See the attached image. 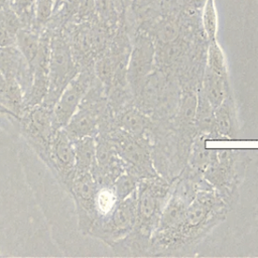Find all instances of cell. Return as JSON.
Returning a JSON list of instances; mask_svg holds the SVG:
<instances>
[{
    "instance_id": "cell-1",
    "label": "cell",
    "mask_w": 258,
    "mask_h": 258,
    "mask_svg": "<svg viewBox=\"0 0 258 258\" xmlns=\"http://www.w3.org/2000/svg\"><path fill=\"white\" fill-rule=\"evenodd\" d=\"M221 214L222 203L219 199L213 194L202 192L187 206L180 221L170 230L155 235V241L165 246L188 245L214 226Z\"/></svg>"
},
{
    "instance_id": "cell-2",
    "label": "cell",
    "mask_w": 258,
    "mask_h": 258,
    "mask_svg": "<svg viewBox=\"0 0 258 258\" xmlns=\"http://www.w3.org/2000/svg\"><path fill=\"white\" fill-rule=\"evenodd\" d=\"M73 50L60 34H52L48 60V87L41 105L53 109L62 91L78 75Z\"/></svg>"
},
{
    "instance_id": "cell-3",
    "label": "cell",
    "mask_w": 258,
    "mask_h": 258,
    "mask_svg": "<svg viewBox=\"0 0 258 258\" xmlns=\"http://www.w3.org/2000/svg\"><path fill=\"white\" fill-rule=\"evenodd\" d=\"M137 213V190L120 201L106 216L97 218L89 234L113 246L134 228Z\"/></svg>"
},
{
    "instance_id": "cell-4",
    "label": "cell",
    "mask_w": 258,
    "mask_h": 258,
    "mask_svg": "<svg viewBox=\"0 0 258 258\" xmlns=\"http://www.w3.org/2000/svg\"><path fill=\"white\" fill-rule=\"evenodd\" d=\"M11 121L18 124L22 136L43 161L55 131L52 126V110L41 104L34 105L25 108L19 118Z\"/></svg>"
},
{
    "instance_id": "cell-5",
    "label": "cell",
    "mask_w": 258,
    "mask_h": 258,
    "mask_svg": "<svg viewBox=\"0 0 258 258\" xmlns=\"http://www.w3.org/2000/svg\"><path fill=\"white\" fill-rule=\"evenodd\" d=\"M137 190L136 223L131 231L135 236L150 241L152 229L158 224V211L167 192L166 186L157 180L144 179Z\"/></svg>"
},
{
    "instance_id": "cell-6",
    "label": "cell",
    "mask_w": 258,
    "mask_h": 258,
    "mask_svg": "<svg viewBox=\"0 0 258 258\" xmlns=\"http://www.w3.org/2000/svg\"><path fill=\"white\" fill-rule=\"evenodd\" d=\"M98 184L91 171L75 170L66 190L72 196L78 215L79 228L83 234H89L97 219L96 192Z\"/></svg>"
},
{
    "instance_id": "cell-7",
    "label": "cell",
    "mask_w": 258,
    "mask_h": 258,
    "mask_svg": "<svg viewBox=\"0 0 258 258\" xmlns=\"http://www.w3.org/2000/svg\"><path fill=\"white\" fill-rule=\"evenodd\" d=\"M43 162L66 188L75 173V150L73 141L62 128L56 129L50 139L48 152Z\"/></svg>"
},
{
    "instance_id": "cell-8",
    "label": "cell",
    "mask_w": 258,
    "mask_h": 258,
    "mask_svg": "<svg viewBox=\"0 0 258 258\" xmlns=\"http://www.w3.org/2000/svg\"><path fill=\"white\" fill-rule=\"evenodd\" d=\"M90 83L91 79L88 71L79 72L62 91L52 109V126L54 130L63 128L76 113L90 88Z\"/></svg>"
},
{
    "instance_id": "cell-9",
    "label": "cell",
    "mask_w": 258,
    "mask_h": 258,
    "mask_svg": "<svg viewBox=\"0 0 258 258\" xmlns=\"http://www.w3.org/2000/svg\"><path fill=\"white\" fill-rule=\"evenodd\" d=\"M108 137L118 156L130 163L136 172H139L141 175L145 174L148 177L151 174H155L150 164L148 152L132 134L126 131H118L110 134Z\"/></svg>"
},
{
    "instance_id": "cell-10",
    "label": "cell",
    "mask_w": 258,
    "mask_h": 258,
    "mask_svg": "<svg viewBox=\"0 0 258 258\" xmlns=\"http://www.w3.org/2000/svg\"><path fill=\"white\" fill-rule=\"evenodd\" d=\"M98 110L87 92L78 110L62 129L73 141L85 136L95 137L98 134Z\"/></svg>"
},
{
    "instance_id": "cell-11",
    "label": "cell",
    "mask_w": 258,
    "mask_h": 258,
    "mask_svg": "<svg viewBox=\"0 0 258 258\" xmlns=\"http://www.w3.org/2000/svg\"><path fill=\"white\" fill-rule=\"evenodd\" d=\"M0 72L5 80H16L21 86L24 97L30 90L32 73L16 45L0 47Z\"/></svg>"
},
{
    "instance_id": "cell-12",
    "label": "cell",
    "mask_w": 258,
    "mask_h": 258,
    "mask_svg": "<svg viewBox=\"0 0 258 258\" xmlns=\"http://www.w3.org/2000/svg\"><path fill=\"white\" fill-rule=\"evenodd\" d=\"M75 150V169L92 171L96 164V140L94 136H85L73 140Z\"/></svg>"
},
{
    "instance_id": "cell-13",
    "label": "cell",
    "mask_w": 258,
    "mask_h": 258,
    "mask_svg": "<svg viewBox=\"0 0 258 258\" xmlns=\"http://www.w3.org/2000/svg\"><path fill=\"white\" fill-rule=\"evenodd\" d=\"M22 27L20 18L8 4L0 7V47L15 45L16 34Z\"/></svg>"
},
{
    "instance_id": "cell-14",
    "label": "cell",
    "mask_w": 258,
    "mask_h": 258,
    "mask_svg": "<svg viewBox=\"0 0 258 258\" xmlns=\"http://www.w3.org/2000/svg\"><path fill=\"white\" fill-rule=\"evenodd\" d=\"M15 45L23 55L32 73L40 46V35L29 28L22 27L16 34Z\"/></svg>"
},
{
    "instance_id": "cell-15",
    "label": "cell",
    "mask_w": 258,
    "mask_h": 258,
    "mask_svg": "<svg viewBox=\"0 0 258 258\" xmlns=\"http://www.w3.org/2000/svg\"><path fill=\"white\" fill-rule=\"evenodd\" d=\"M187 205L180 196L172 197L165 205L156 226L155 235L164 233L173 228L182 218Z\"/></svg>"
},
{
    "instance_id": "cell-16",
    "label": "cell",
    "mask_w": 258,
    "mask_h": 258,
    "mask_svg": "<svg viewBox=\"0 0 258 258\" xmlns=\"http://www.w3.org/2000/svg\"><path fill=\"white\" fill-rule=\"evenodd\" d=\"M120 201L117 198L113 184L99 185L96 192V211L97 218L104 217L108 215L119 203Z\"/></svg>"
},
{
    "instance_id": "cell-17",
    "label": "cell",
    "mask_w": 258,
    "mask_h": 258,
    "mask_svg": "<svg viewBox=\"0 0 258 258\" xmlns=\"http://www.w3.org/2000/svg\"><path fill=\"white\" fill-rule=\"evenodd\" d=\"M205 88H206L205 90H206L207 99L210 102V104L215 107L222 105V102L225 96L224 78L208 70L206 75Z\"/></svg>"
},
{
    "instance_id": "cell-18",
    "label": "cell",
    "mask_w": 258,
    "mask_h": 258,
    "mask_svg": "<svg viewBox=\"0 0 258 258\" xmlns=\"http://www.w3.org/2000/svg\"><path fill=\"white\" fill-rule=\"evenodd\" d=\"M208 70L220 77L227 75V63L224 51L217 39L211 40L208 49Z\"/></svg>"
},
{
    "instance_id": "cell-19",
    "label": "cell",
    "mask_w": 258,
    "mask_h": 258,
    "mask_svg": "<svg viewBox=\"0 0 258 258\" xmlns=\"http://www.w3.org/2000/svg\"><path fill=\"white\" fill-rule=\"evenodd\" d=\"M203 27L206 32V35L209 39H217L218 32V13L215 4V0H206L203 5V14H202Z\"/></svg>"
},
{
    "instance_id": "cell-20",
    "label": "cell",
    "mask_w": 258,
    "mask_h": 258,
    "mask_svg": "<svg viewBox=\"0 0 258 258\" xmlns=\"http://www.w3.org/2000/svg\"><path fill=\"white\" fill-rule=\"evenodd\" d=\"M119 122L121 128L132 135L141 134L146 125V120L144 117L134 110L125 112L121 116Z\"/></svg>"
},
{
    "instance_id": "cell-21",
    "label": "cell",
    "mask_w": 258,
    "mask_h": 258,
    "mask_svg": "<svg viewBox=\"0 0 258 258\" xmlns=\"http://www.w3.org/2000/svg\"><path fill=\"white\" fill-rule=\"evenodd\" d=\"M113 187L119 201H122L129 197L136 190L137 182L134 174L124 173L120 174L113 182Z\"/></svg>"
},
{
    "instance_id": "cell-22",
    "label": "cell",
    "mask_w": 258,
    "mask_h": 258,
    "mask_svg": "<svg viewBox=\"0 0 258 258\" xmlns=\"http://www.w3.org/2000/svg\"><path fill=\"white\" fill-rule=\"evenodd\" d=\"M36 0H9L8 5L18 15L23 27L25 24L34 21V6Z\"/></svg>"
},
{
    "instance_id": "cell-23",
    "label": "cell",
    "mask_w": 258,
    "mask_h": 258,
    "mask_svg": "<svg viewBox=\"0 0 258 258\" xmlns=\"http://www.w3.org/2000/svg\"><path fill=\"white\" fill-rule=\"evenodd\" d=\"M53 0H36L34 6V23L37 26L45 24L53 12Z\"/></svg>"
},
{
    "instance_id": "cell-24",
    "label": "cell",
    "mask_w": 258,
    "mask_h": 258,
    "mask_svg": "<svg viewBox=\"0 0 258 258\" xmlns=\"http://www.w3.org/2000/svg\"><path fill=\"white\" fill-rule=\"evenodd\" d=\"M216 121L218 127L221 132L224 134H230L231 130V122H230V115L227 106H221L216 112Z\"/></svg>"
},
{
    "instance_id": "cell-25",
    "label": "cell",
    "mask_w": 258,
    "mask_h": 258,
    "mask_svg": "<svg viewBox=\"0 0 258 258\" xmlns=\"http://www.w3.org/2000/svg\"><path fill=\"white\" fill-rule=\"evenodd\" d=\"M182 114L183 117L187 120V121H191L194 119V117L196 116V112H197V105H198V101L195 95L189 94L185 97L183 103H182Z\"/></svg>"
},
{
    "instance_id": "cell-26",
    "label": "cell",
    "mask_w": 258,
    "mask_h": 258,
    "mask_svg": "<svg viewBox=\"0 0 258 258\" xmlns=\"http://www.w3.org/2000/svg\"><path fill=\"white\" fill-rule=\"evenodd\" d=\"M206 0H183L184 4L189 8H200L203 7Z\"/></svg>"
},
{
    "instance_id": "cell-27",
    "label": "cell",
    "mask_w": 258,
    "mask_h": 258,
    "mask_svg": "<svg viewBox=\"0 0 258 258\" xmlns=\"http://www.w3.org/2000/svg\"><path fill=\"white\" fill-rule=\"evenodd\" d=\"M64 1H66L67 12H73L75 7L78 6V4L80 3L81 0H64Z\"/></svg>"
},
{
    "instance_id": "cell-28",
    "label": "cell",
    "mask_w": 258,
    "mask_h": 258,
    "mask_svg": "<svg viewBox=\"0 0 258 258\" xmlns=\"http://www.w3.org/2000/svg\"><path fill=\"white\" fill-rule=\"evenodd\" d=\"M5 86H6V80H5L4 76H3V75L1 74V72H0V102H1V100H2L4 91H5Z\"/></svg>"
},
{
    "instance_id": "cell-29",
    "label": "cell",
    "mask_w": 258,
    "mask_h": 258,
    "mask_svg": "<svg viewBox=\"0 0 258 258\" xmlns=\"http://www.w3.org/2000/svg\"><path fill=\"white\" fill-rule=\"evenodd\" d=\"M53 1H54V2H56V1H58V0H53Z\"/></svg>"
}]
</instances>
